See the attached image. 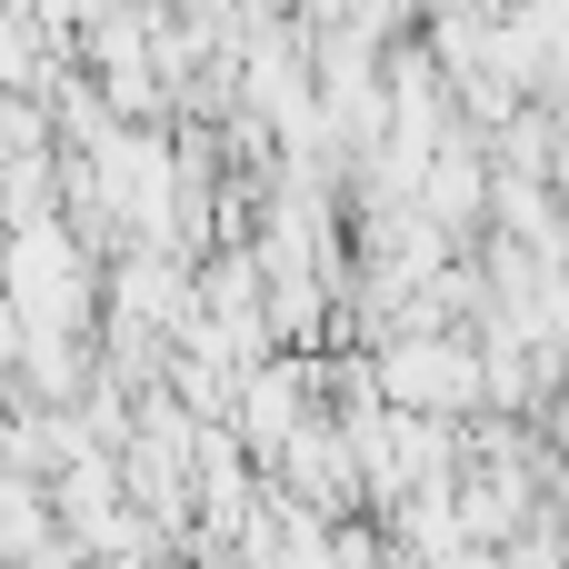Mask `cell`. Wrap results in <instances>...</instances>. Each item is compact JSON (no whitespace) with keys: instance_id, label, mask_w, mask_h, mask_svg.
<instances>
[{"instance_id":"7a4b0ae2","label":"cell","mask_w":569,"mask_h":569,"mask_svg":"<svg viewBox=\"0 0 569 569\" xmlns=\"http://www.w3.org/2000/svg\"><path fill=\"white\" fill-rule=\"evenodd\" d=\"M560 450H569V400H560Z\"/></svg>"},{"instance_id":"6da1fadb","label":"cell","mask_w":569,"mask_h":569,"mask_svg":"<svg viewBox=\"0 0 569 569\" xmlns=\"http://www.w3.org/2000/svg\"><path fill=\"white\" fill-rule=\"evenodd\" d=\"M380 380H390L410 410H440V420H450V410H470V400H480V380H490V370H480L460 340H400V350L380 360Z\"/></svg>"}]
</instances>
